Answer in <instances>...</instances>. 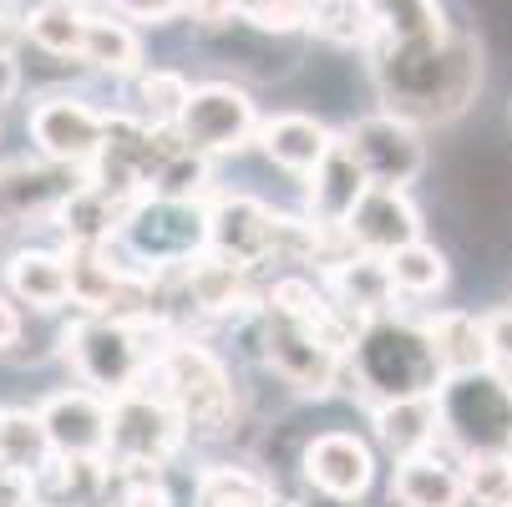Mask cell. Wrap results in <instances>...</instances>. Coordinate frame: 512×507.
I'll use <instances>...</instances> for the list:
<instances>
[{"label":"cell","instance_id":"cell-19","mask_svg":"<svg viewBox=\"0 0 512 507\" xmlns=\"http://www.w3.org/2000/svg\"><path fill=\"white\" fill-rule=\"evenodd\" d=\"M259 148L269 153L274 168L284 173H315L325 163V153L335 148V132L320 122V117H305V112H279L259 127Z\"/></svg>","mask_w":512,"mask_h":507},{"label":"cell","instance_id":"cell-22","mask_svg":"<svg viewBox=\"0 0 512 507\" xmlns=\"http://www.w3.org/2000/svg\"><path fill=\"white\" fill-rule=\"evenodd\" d=\"M436 431H442V411H436V396H416V401H386V406H376V437H381V447H386L396 462L431 452Z\"/></svg>","mask_w":512,"mask_h":507},{"label":"cell","instance_id":"cell-18","mask_svg":"<svg viewBox=\"0 0 512 507\" xmlns=\"http://www.w3.org/2000/svg\"><path fill=\"white\" fill-rule=\"evenodd\" d=\"M325 284H330V300L345 305L350 315H360L365 325L386 320L391 300L401 295L396 279H391V264H386L381 254H360V249L345 254L340 264H330V269H325Z\"/></svg>","mask_w":512,"mask_h":507},{"label":"cell","instance_id":"cell-2","mask_svg":"<svg viewBox=\"0 0 512 507\" xmlns=\"http://www.w3.org/2000/svg\"><path fill=\"white\" fill-rule=\"evenodd\" d=\"M345 366L355 371V386L365 396H376V406L436 396L447 381V366L436 355L426 325H406V320H371Z\"/></svg>","mask_w":512,"mask_h":507},{"label":"cell","instance_id":"cell-24","mask_svg":"<svg viewBox=\"0 0 512 507\" xmlns=\"http://www.w3.org/2000/svg\"><path fill=\"white\" fill-rule=\"evenodd\" d=\"M426 335L442 355L447 376H467L492 366V340H487V320L467 315V310H442L436 320H426Z\"/></svg>","mask_w":512,"mask_h":507},{"label":"cell","instance_id":"cell-3","mask_svg":"<svg viewBox=\"0 0 512 507\" xmlns=\"http://www.w3.org/2000/svg\"><path fill=\"white\" fill-rule=\"evenodd\" d=\"M436 411H442V437H452L467 457H512V381L502 371L482 366L447 376L436 391Z\"/></svg>","mask_w":512,"mask_h":507},{"label":"cell","instance_id":"cell-8","mask_svg":"<svg viewBox=\"0 0 512 507\" xmlns=\"http://www.w3.org/2000/svg\"><path fill=\"white\" fill-rule=\"evenodd\" d=\"M178 137L183 148L198 158H218V153H239L259 137V117L249 92L229 87V82H203L193 87L183 117H178Z\"/></svg>","mask_w":512,"mask_h":507},{"label":"cell","instance_id":"cell-44","mask_svg":"<svg viewBox=\"0 0 512 507\" xmlns=\"http://www.w3.org/2000/svg\"><path fill=\"white\" fill-rule=\"evenodd\" d=\"M269 507H295V502H279V497H274V502H269Z\"/></svg>","mask_w":512,"mask_h":507},{"label":"cell","instance_id":"cell-30","mask_svg":"<svg viewBox=\"0 0 512 507\" xmlns=\"http://www.w3.org/2000/svg\"><path fill=\"white\" fill-rule=\"evenodd\" d=\"M274 492L244 467H208L198 477V507H269Z\"/></svg>","mask_w":512,"mask_h":507},{"label":"cell","instance_id":"cell-37","mask_svg":"<svg viewBox=\"0 0 512 507\" xmlns=\"http://www.w3.org/2000/svg\"><path fill=\"white\" fill-rule=\"evenodd\" d=\"M188 16L198 26H229L234 16H244V0H188Z\"/></svg>","mask_w":512,"mask_h":507},{"label":"cell","instance_id":"cell-21","mask_svg":"<svg viewBox=\"0 0 512 507\" xmlns=\"http://www.w3.org/2000/svg\"><path fill=\"white\" fill-rule=\"evenodd\" d=\"M391 497L401 507H462L467 502V472L452 467L447 457H436V452H421V457L396 462Z\"/></svg>","mask_w":512,"mask_h":507},{"label":"cell","instance_id":"cell-26","mask_svg":"<svg viewBox=\"0 0 512 507\" xmlns=\"http://www.w3.org/2000/svg\"><path fill=\"white\" fill-rule=\"evenodd\" d=\"M51 462H56V452L41 426V411H0V472L36 482Z\"/></svg>","mask_w":512,"mask_h":507},{"label":"cell","instance_id":"cell-35","mask_svg":"<svg viewBox=\"0 0 512 507\" xmlns=\"http://www.w3.org/2000/svg\"><path fill=\"white\" fill-rule=\"evenodd\" d=\"M117 477H122L117 507H173V497H168V487H163V477L153 467H127Z\"/></svg>","mask_w":512,"mask_h":507},{"label":"cell","instance_id":"cell-29","mask_svg":"<svg viewBox=\"0 0 512 507\" xmlns=\"http://www.w3.org/2000/svg\"><path fill=\"white\" fill-rule=\"evenodd\" d=\"M82 61L97 66V71H112V77H127V71L142 66V41H137L132 26L92 16V26H87V46H82Z\"/></svg>","mask_w":512,"mask_h":507},{"label":"cell","instance_id":"cell-9","mask_svg":"<svg viewBox=\"0 0 512 507\" xmlns=\"http://www.w3.org/2000/svg\"><path fill=\"white\" fill-rule=\"evenodd\" d=\"M340 137L355 153V163L365 168L371 188H406L426 168V142H421L416 122H406L396 112H371V117L350 122Z\"/></svg>","mask_w":512,"mask_h":507},{"label":"cell","instance_id":"cell-14","mask_svg":"<svg viewBox=\"0 0 512 507\" xmlns=\"http://www.w3.org/2000/svg\"><path fill=\"white\" fill-rule=\"evenodd\" d=\"M41 426L56 457H107L112 447V406L97 391H61L41 406Z\"/></svg>","mask_w":512,"mask_h":507},{"label":"cell","instance_id":"cell-31","mask_svg":"<svg viewBox=\"0 0 512 507\" xmlns=\"http://www.w3.org/2000/svg\"><path fill=\"white\" fill-rule=\"evenodd\" d=\"M391 279H396V289L401 295H436V289L447 284V259H442V249H431V244H406V249H396L391 259Z\"/></svg>","mask_w":512,"mask_h":507},{"label":"cell","instance_id":"cell-12","mask_svg":"<svg viewBox=\"0 0 512 507\" xmlns=\"http://www.w3.org/2000/svg\"><path fill=\"white\" fill-rule=\"evenodd\" d=\"M77 188L66 163H0V224H56Z\"/></svg>","mask_w":512,"mask_h":507},{"label":"cell","instance_id":"cell-23","mask_svg":"<svg viewBox=\"0 0 512 507\" xmlns=\"http://www.w3.org/2000/svg\"><path fill=\"white\" fill-rule=\"evenodd\" d=\"M11 279V295L31 310H61L71 300V269L66 254H46V249H21L6 264Z\"/></svg>","mask_w":512,"mask_h":507},{"label":"cell","instance_id":"cell-11","mask_svg":"<svg viewBox=\"0 0 512 507\" xmlns=\"http://www.w3.org/2000/svg\"><path fill=\"white\" fill-rule=\"evenodd\" d=\"M31 142L46 163L92 168L107 142V112L87 107L82 97H46L31 107Z\"/></svg>","mask_w":512,"mask_h":507},{"label":"cell","instance_id":"cell-5","mask_svg":"<svg viewBox=\"0 0 512 507\" xmlns=\"http://www.w3.org/2000/svg\"><path fill=\"white\" fill-rule=\"evenodd\" d=\"M148 320H107L92 315L66 335V360L97 396H127L148 376V345H142Z\"/></svg>","mask_w":512,"mask_h":507},{"label":"cell","instance_id":"cell-38","mask_svg":"<svg viewBox=\"0 0 512 507\" xmlns=\"http://www.w3.org/2000/svg\"><path fill=\"white\" fill-rule=\"evenodd\" d=\"M487 340H492V360L512 366V310H497V315H487Z\"/></svg>","mask_w":512,"mask_h":507},{"label":"cell","instance_id":"cell-15","mask_svg":"<svg viewBox=\"0 0 512 507\" xmlns=\"http://www.w3.org/2000/svg\"><path fill=\"white\" fill-rule=\"evenodd\" d=\"M365 193H371V178H365V168L345 148V137H335L325 163L310 173V224L320 234H345Z\"/></svg>","mask_w":512,"mask_h":507},{"label":"cell","instance_id":"cell-42","mask_svg":"<svg viewBox=\"0 0 512 507\" xmlns=\"http://www.w3.org/2000/svg\"><path fill=\"white\" fill-rule=\"evenodd\" d=\"M315 507H350V502H340V497H320Z\"/></svg>","mask_w":512,"mask_h":507},{"label":"cell","instance_id":"cell-20","mask_svg":"<svg viewBox=\"0 0 512 507\" xmlns=\"http://www.w3.org/2000/svg\"><path fill=\"white\" fill-rule=\"evenodd\" d=\"M132 208H137V203H127V198H117V193H107V188H97V183L87 178V183L77 188V198L61 208L56 229L77 244V249H107L112 234L127 229Z\"/></svg>","mask_w":512,"mask_h":507},{"label":"cell","instance_id":"cell-1","mask_svg":"<svg viewBox=\"0 0 512 507\" xmlns=\"http://www.w3.org/2000/svg\"><path fill=\"white\" fill-rule=\"evenodd\" d=\"M371 82L406 122H452L482 87V51L452 31L442 41H371Z\"/></svg>","mask_w":512,"mask_h":507},{"label":"cell","instance_id":"cell-34","mask_svg":"<svg viewBox=\"0 0 512 507\" xmlns=\"http://www.w3.org/2000/svg\"><path fill=\"white\" fill-rule=\"evenodd\" d=\"M315 16V0H244V21H254L259 31H300Z\"/></svg>","mask_w":512,"mask_h":507},{"label":"cell","instance_id":"cell-27","mask_svg":"<svg viewBox=\"0 0 512 507\" xmlns=\"http://www.w3.org/2000/svg\"><path fill=\"white\" fill-rule=\"evenodd\" d=\"M376 41H442L452 36L436 0H365Z\"/></svg>","mask_w":512,"mask_h":507},{"label":"cell","instance_id":"cell-36","mask_svg":"<svg viewBox=\"0 0 512 507\" xmlns=\"http://www.w3.org/2000/svg\"><path fill=\"white\" fill-rule=\"evenodd\" d=\"M112 6H117L122 16H132V21L163 26V21H173L178 11H188V0H112Z\"/></svg>","mask_w":512,"mask_h":507},{"label":"cell","instance_id":"cell-40","mask_svg":"<svg viewBox=\"0 0 512 507\" xmlns=\"http://www.w3.org/2000/svg\"><path fill=\"white\" fill-rule=\"evenodd\" d=\"M16 340H21V310L0 295V350H11Z\"/></svg>","mask_w":512,"mask_h":507},{"label":"cell","instance_id":"cell-28","mask_svg":"<svg viewBox=\"0 0 512 507\" xmlns=\"http://www.w3.org/2000/svg\"><path fill=\"white\" fill-rule=\"evenodd\" d=\"M87 26L92 16H82L77 6H51V0L21 16V36H31V46H41L46 56H77V61L87 46Z\"/></svg>","mask_w":512,"mask_h":507},{"label":"cell","instance_id":"cell-41","mask_svg":"<svg viewBox=\"0 0 512 507\" xmlns=\"http://www.w3.org/2000/svg\"><path fill=\"white\" fill-rule=\"evenodd\" d=\"M16 31H21V26H16V21H11L6 11H0V56H6V51H11V41H16Z\"/></svg>","mask_w":512,"mask_h":507},{"label":"cell","instance_id":"cell-10","mask_svg":"<svg viewBox=\"0 0 512 507\" xmlns=\"http://www.w3.org/2000/svg\"><path fill=\"white\" fill-rule=\"evenodd\" d=\"M264 360H269V371L284 381V386H295L305 396H330L340 371H345V355L330 350L310 325L300 320H289V315H274L264 310Z\"/></svg>","mask_w":512,"mask_h":507},{"label":"cell","instance_id":"cell-4","mask_svg":"<svg viewBox=\"0 0 512 507\" xmlns=\"http://www.w3.org/2000/svg\"><path fill=\"white\" fill-rule=\"evenodd\" d=\"M153 371L163 381V396L178 406L183 426L198 431V437H218L234 421V386L229 371L218 360L193 345V340H173L153 355Z\"/></svg>","mask_w":512,"mask_h":507},{"label":"cell","instance_id":"cell-25","mask_svg":"<svg viewBox=\"0 0 512 507\" xmlns=\"http://www.w3.org/2000/svg\"><path fill=\"white\" fill-rule=\"evenodd\" d=\"M107 457H56L36 477L41 507H107Z\"/></svg>","mask_w":512,"mask_h":507},{"label":"cell","instance_id":"cell-13","mask_svg":"<svg viewBox=\"0 0 512 507\" xmlns=\"http://www.w3.org/2000/svg\"><path fill=\"white\" fill-rule=\"evenodd\" d=\"M274 239H279V213L249 193H229L208 208V249L244 269L264 264L274 254Z\"/></svg>","mask_w":512,"mask_h":507},{"label":"cell","instance_id":"cell-7","mask_svg":"<svg viewBox=\"0 0 512 507\" xmlns=\"http://www.w3.org/2000/svg\"><path fill=\"white\" fill-rule=\"evenodd\" d=\"M183 416H178V406L158 391H127V396H117L112 401V447H107V457L117 462V472H127V467H163L178 447H183Z\"/></svg>","mask_w":512,"mask_h":507},{"label":"cell","instance_id":"cell-6","mask_svg":"<svg viewBox=\"0 0 512 507\" xmlns=\"http://www.w3.org/2000/svg\"><path fill=\"white\" fill-rule=\"evenodd\" d=\"M122 234H127L137 259H148L153 269H173V264H188L208 249V208L198 198L153 193L132 208Z\"/></svg>","mask_w":512,"mask_h":507},{"label":"cell","instance_id":"cell-17","mask_svg":"<svg viewBox=\"0 0 512 507\" xmlns=\"http://www.w3.org/2000/svg\"><path fill=\"white\" fill-rule=\"evenodd\" d=\"M345 234H350V244L360 254L391 259L396 249H406V244L421 239V213L411 208L406 188H371V193L360 198V208H355V219H350Z\"/></svg>","mask_w":512,"mask_h":507},{"label":"cell","instance_id":"cell-16","mask_svg":"<svg viewBox=\"0 0 512 507\" xmlns=\"http://www.w3.org/2000/svg\"><path fill=\"white\" fill-rule=\"evenodd\" d=\"M305 477L320 497H340V502H355L376 477V462H371V447H365L355 431H325L305 447Z\"/></svg>","mask_w":512,"mask_h":507},{"label":"cell","instance_id":"cell-39","mask_svg":"<svg viewBox=\"0 0 512 507\" xmlns=\"http://www.w3.org/2000/svg\"><path fill=\"white\" fill-rule=\"evenodd\" d=\"M16 92H21V66H16V56L6 51V56H0V107H11Z\"/></svg>","mask_w":512,"mask_h":507},{"label":"cell","instance_id":"cell-33","mask_svg":"<svg viewBox=\"0 0 512 507\" xmlns=\"http://www.w3.org/2000/svg\"><path fill=\"white\" fill-rule=\"evenodd\" d=\"M467 497H477V507H512V457H467Z\"/></svg>","mask_w":512,"mask_h":507},{"label":"cell","instance_id":"cell-32","mask_svg":"<svg viewBox=\"0 0 512 507\" xmlns=\"http://www.w3.org/2000/svg\"><path fill=\"white\" fill-rule=\"evenodd\" d=\"M188 97H193V87L178 77V71H148V77L137 82L142 122H153V127H178V117H183Z\"/></svg>","mask_w":512,"mask_h":507},{"label":"cell","instance_id":"cell-43","mask_svg":"<svg viewBox=\"0 0 512 507\" xmlns=\"http://www.w3.org/2000/svg\"><path fill=\"white\" fill-rule=\"evenodd\" d=\"M51 6H77V0H51Z\"/></svg>","mask_w":512,"mask_h":507}]
</instances>
